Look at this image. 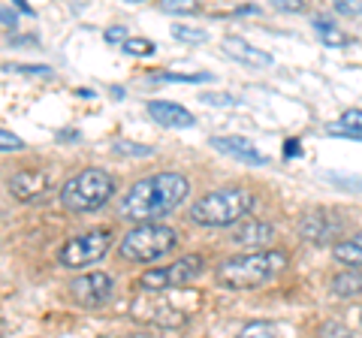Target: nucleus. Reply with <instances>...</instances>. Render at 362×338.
I'll list each match as a JSON object with an SVG mask.
<instances>
[{
  "instance_id": "f257e3e1",
  "label": "nucleus",
  "mask_w": 362,
  "mask_h": 338,
  "mask_svg": "<svg viewBox=\"0 0 362 338\" xmlns=\"http://www.w3.org/2000/svg\"><path fill=\"white\" fill-rule=\"evenodd\" d=\"M190 194V182L181 173H157L142 182H136L127 194L121 197L118 211L124 221H160L173 209H178L185 197Z\"/></svg>"
},
{
  "instance_id": "f03ea898",
  "label": "nucleus",
  "mask_w": 362,
  "mask_h": 338,
  "mask_svg": "<svg viewBox=\"0 0 362 338\" xmlns=\"http://www.w3.org/2000/svg\"><path fill=\"white\" fill-rule=\"evenodd\" d=\"M287 263H290L287 251H269L266 247V251H251V254L223 260L214 278H218L221 287H230V290H254L269 284L272 278H278L287 269Z\"/></svg>"
},
{
  "instance_id": "7ed1b4c3",
  "label": "nucleus",
  "mask_w": 362,
  "mask_h": 338,
  "mask_svg": "<svg viewBox=\"0 0 362 338\" xmlns=\"http://www.w3.org/2000/svg\"><path fill=\"white\" fill-rule=\"evenodd\" d=\"M254 194L245 187H223V190H211V194L199 197L190 206V221L199 227H233L239 223L247 211L254 209Z\"/></svg>"
},
{
  "instance_id": "20e7f679",
  "label": "nucleus",
  "mask_w": 362,
  "mask_h": 338,
  "mask_svg": "<svg viewBox=\"0 0 362 338\" xmlns=\"http://www.w3.org/2000/svg\"><path fill=\"white\" fill-rule=\"evenodd\" d=\"M112 197H115V178L103 169H82L61 187L64 209L76 211V215L103 209Z\"/></svg>"
},
{
  "instance_id": "39448f33",
  "label": "nucleus",
  "mask_w": 362,
  "mask_h": 338,
  "mask_svg": "<svg viewBox=\"0 0 362 338\" xmlns=\"http://www.w3.org/2000/svg\"><path fill=\"white\" fill-rule=\"evenodd\" d=\"M178 247V233L163 223H139L118 245V254L130 263H157Z\"/></svg>"
},
{
  "instance_id": "423d86ee",
  "label": "nucleus",
  "mask_w": 362,
  "mask_h": 338,
  "mask_svg": "<svg viewBox=\"0 0 362 338\" xmlns=\"http://www.w3.org/2000/svg\"><path fill=\"white\" fill-rule=\"evenodd\" d=\"M202 269H206V260H202L199 254H185L181 260L169 263V266L148 269V272H142L139 290H145V293H163V290H169V287L190 284L194 278L202 275Z\"/></svg>"
},
{
  "instance_id": "0eeeda50",
  "label": "nucleus",
  "mask_w": 362,
  "mask_h": 338,
  "mask_svg": "<svg viewBox=\"0 0 362 338\" xmlns=\"http://www.w3.org/2000/svg\"><path fill=\"white\" fill-rule=\"evenodd\" d=\"M112 245V230H88L82 235H73L61 251H58V263L64 269H85L90 263L103 260L109 254Z\"/></svg>"
},
{
  "instance_id": "6e6552de",
  "label": "nucleus",
  "mask_w": 362,
  "mask_h": 338,
  "mask_svg": "<svg viewBox=\"0 0 362 338\" xmlns=\"http://www.w3.org/2000/svg\"><path fill=\"white\" fill-rule=\"evenodd\" d=\"M112 290H115V281H112V275H106V272H85V275L70 281L73 299L85 308L106 305V302L112 299Z\"/></svg>"
},
{
  "instance_id": "1a4fd4ad",
  "label": "nucleus",
  "mask_w": 362,
  "mask_h": 338,
  "mask_svg": "<svg viewBox=\"0 0 362 338\" xmlns=\"http://www.w3.org/2000/svg\"><path fill=\"white\" fill-rule=\"evenodd\" d=\"M299 235L305 242L311 245H338L341 242V221H335V215L329 211L317 209V211H308V215L299 218Z\"/></svg>"
},
{
  "instance_id": "9d476101",
  "label": "nucleus",
  "mask_w": 362,
  "mask_h": 338,
  "mask_svg": "<svg viewBox=\"0 0 362 338\" xmlns=\"http://www.w3.org/2000/svg\"><path fill=\"white\" fill-rule=\"evenodd\" d=\"M9 190H13V197L18 202L37 199V197H42L45 190H49V173H42V169H21V173L13 175Z\"/></svg>"
},
{
  "instance_id": "9b49d317",
  "label": "nucleus",
  "mask_w": 362,
  "mask_h": 338,
  "mask_svg": "<svg viewBox=\"0 0 362 338\" xmlns=\"http://www.w3.org/2000/svg\"><path fill=\"white\" fill-rule=\"evenodd\" d=\"M211 148L221 151V154H230V157H235V161H242V163H257V166L266 163V157L257 151V145L251 139H245V136H214Z\"/></svg>"
},
{
  "instance_id": "f8f14e48",
  "label": "nucleus",
  "mask_w": 362,
  "mask_h": 338,
  "mask_svg": "<svg viewBox=\"0 0 362 338\" xmlns=\"http://www.w3.org/2000/svg\"><path fill=\"white\" fill-rule=\"evenodd\" d=\"M278 230L272 227L269 221H242L239 227L233 230V239L235 245H245V247H263V245H272L275 242ZM266 251V247H263Z\"/></svg>"
},
{
  "instance_id": "ddd939ff",
  "label": "nucleus",
  "mask_w": 362,
  "mask_h": 338,
  "mask_svg": "<svg viewBox=\"0 0 362 338\" xmlns=\"http://www.w3.org/2000/svg\"><path fill=\"white\" fill-rule=\"evenodd\" d=\"M148 115L157 124H163V127H194L197 124L194 112H187L178 103H166V100H154V103H148Z\"/></svg>"
},
{
  "instance_id": "4468645a",
  "label": "nucleus",
  "mask_w": 362,
  "mask_h": 338,
  "mask_svg": "<svg viewBox=\"0 0 362 338\" xmlns=\"http://www.w3.org/2000/svg\"><path fill=\"white\" fill-rule=\"evenodd\" d=\"M223 49H226V54H230L233 61H242L247 66H272V54L259 52L257 46H251V42L242 40V37H226Z\"/></svg>"
},
{
  "instance_id": "2eb2a0df",
  "label": "nucleus",
  "mask_w": 362,
  "mask_h": 338,
  "mask_svg": "<svg viewBox=\"0 0 362 338\" xmlns=\"http://www.w3.org/2000/svg\"><path fill=\"white\" fill-rule=\"evenodd\" d=\"M332 293L338 299L362 296V269H344L332 278Z\"/></svg>"
},
{
  "instance_id": "dca6fc26",
  "label": "nucleus",
  "mask_w": 362,
  "mask_h": 338,
  "mask_svg": "<svg viewBox=\"0 0 362 338\" xmlns=\"http://www.w3.org/2000/svg\"><path fill=\"white\" fill-rule=\"evenodd\" d=\"M332 254H335V260L338 263H344L350 269H356L362 266V230L356 235H350V239H341L335 247H332Z\"/></svg>"
},
{
  "instance_id": "f3484780",
  "label": "nucleus",
  "mask_w": 362,
  "mask_h": 338,
  "mask_svg": "<svg viewBox=\"0 0 362 338\" xmlns=\"http://www.w3.org/2000/svg\"><path fill=\"white\" fill-rule=\"evenodd\" d=\"M332 136H350V139H362V109H347L341 121L329 124Z\"/></svg>"
},
{
  "instance_id": "a211bd4d",
  "label": "nucleus",
  "mask_w": 362,
  "mask_h": 338,
  "mask_svg": "<svg viewBox=\"0 0 362 338\" xmlns=\"http://www.w3.org/2000/svg\"><path fill=\"white\" fill-rule=\"evenodd\" d=\"M314 33H317V40L326 42V46H332V49H344V46H350V37H347L341 28H335L332 21L314 18Z\"/></svg>"
},
{
  "instance_id": "6ab92c4d",
  "label": "nucleus",
  "mask_w": 362,
  "mask_h": 338,
  "mask_svg": "<svg viewBox=\"0 0 362 338\" xmlns=\"http://www.w3.org/2000/svg\"><path fill=\"white\" fill-rule=\"evenodd\" d=\"M112 151H115V154H121V157H151V154H154V148H151V145L124 142V139H118L115 145H112Z\"/></svg>"
},
{
  "instance_id": "aec40b11",
  "label": "nucleus",
  "mask_w": 362,
  "mask_h": 338,
  "mask_svg": "<svg viewBox=\"0 0 362 338\" xmlns=\"http://www.w3.org/2000/svg\"><path fill=\"white\" fill-rule=\"evenodd\" d=\"M154 78H160V82H190V85H199V82H211L209 73H151Z\"/></svg>"
},
{
  "instance_id": "412c9836",
  "label": "nucleus",
  "mask_w": 362,
  "mask_h": 338,
  "mask_svg": "<svg viewBox=\"0 0 362 338\" xmlns=\"http://www.w3.org/2000/svg\"><path fill=\"white\" fill-rule=\"evenodd\" d=\"M235 338H278V332H275V326H272V323L254 320V323H247Z\"/></svg>"
},
{
  "instance_id": "4be33fe9",
  "label": "nucleus",
  "mask_w": 362,
  "mask_h": 338,
  "mask_svg": "<svg viewBox=\"0 0 362 338\" xmlns=\"http://www.w3.org/2000/svg\"><path fill=\"white\" fill-rule=\"evenodd\" d=\"M121 49L127 52V54H136V58H148V54L157 52V49H154V42H151V40H145V37H130Z\"/></svg>"
},
{
  "instance_id": "5701e85b",
  "label": "nucleus",
  "mask_w": 362,
  "mask_h": 338,
  "mask_svg": "<svg viewBox=\"0 0 362 338\" xmlns=\"http://www.w3.org/2000/svg\"><path fill=\"white\" fill-rule=\"evenodd\" d=\"M163 13H181V16H190V13H199L197 0H163L160 4Z\"/></svg>"
},
{
  "instance_id": "b1692460",
  "label": "nucleus",
  "mask_w": 362,
  "mask_h": 338,
  "mask_svg": "<svg viewBox=\"0 0 362 338\" xmlns=\"http://www.w3.org/2000/svg\"><path fill=\"white\" fill-rule=\"evenodd\" d=\"M173 37L181 40V42H206L209 40V33L202 30V28H173Z\"/></svg>"
},
{
  "instance_id": "393cba45",
  "label": "nucleus",
  "mask_w": 362,
  "mask_h": 338,
  "mask_svg": "<svg viewBox=\"0 0 362 338\" xmlns=\"http://www.w3.org/2000/svg\"><path fill=\"white\" fill-rule=\"evenodd\" d=\"M320 338H356V335L350 332L344 323L329 320V323H323V326H320Z\"/></svg>"
},
{
  "instance_id": "a878e982",
  "label": "nucleus",
  "mask_w": 362,
  "mask_h": 338,
  "mask_svg": "<svg viewBox=\"0 0 362 338\" xmlns=\"http://www.w3.org/2000/svg\"><path fill=\"white\" fill-rule=\"evenodd\" d=\"M18 148H25V142H21L16 133L0 130V151H18Z\"/></svg>"
},
{
  "instance_id": "bb28decb",
  "label": "nucleus",
  "mask_w": 362,
  "mask_h": 338,
  "mask_svg": "<svg viewBox=\"0 0 362 338\" xmlns=\"http://www.w3.org/2000/svg\"><path fill=\"white\" fill-rule=\"evenodd\" d=\"M335 9L341 16H362V0H338Z\"/></svg>"
},
{
  "instance_id": "cd10ccee",
  "label": "nucleus",
  "mask_w": 362,
  "mask_h": 338,
  "mask_svg": "<svg viewBox=\"0 0 362 338\" xmlns=\"http://www.w3.org/2000/svg\"><path fill=\"white\" fill-rule=\"evenodd\" d=\"M103 37H106V42H115V46H124V42L130 40V33H127V28H109V30L103 33Z\"/></svg>"
},
{
  "instance_id": "c85d7f7f",
  "label": "nucleus",
  "mask_w": 362,
  "mask_h": 338,
  "mask_svg": "<svg viewBox=\"0 0 362 338\" xmlns=\"http://www.w3.org/2000/svg\"><path fill=\"white\" fill-rule=\"evenodd\" d=\"M9 70H16V73H30V76H52L49 66H28V64H16V66H9Z\"/></svg>"
},
{
  "instance_id": "c756f323",
  "label": "nucleus",
  "mask_w": 362,
  "mask_h": 338,
  "mask_svg": "<svg viewBox=\"0 0 362 338\" xmlns=\"http://www.w3.org/2000/svg\"><path fill=\"white\" fill-rule=\"evenodd\" d=\"M202 100L211 106H235V97H230V94H206Z\"/></svg>"
},
{
  "instance_id": "7c9ffc66",
  "label": "nucleus",
  "mask_w": 362,
  "mask_h": 338,
  "mask_svg": "<svg viewBox=\"0 0 362 338\" xmlns=\"http://www.w3.org/2000/svg\"><path fill=\"white\" fill-rule=\"evenodd\" d=\"M275 9H281V13H302L305 4H302V0H278Z\"/></svg>"
},
{
  "instance_id": "2f4dec72",
  "label": "nucleus",
  "mask_w": 362,
  "mask_h": 338,
  "mask_svg": "<svg viewBox=\"0 0 362 338\" xmlns=\"http://www.w3.org/2000/svg\"><path fill=\"white\" fill-rule=\"evenodd\" d=\"M284 154H287V157H296V154H299V139H287Z\"/></svg>"
},
{
  "instance_id": "473e14b6",
  "label": "nucleus",
  "mask_w": 362,
  "mask_h": 338,
  "mask_svg": "<svg viewBox=\"0 0 362 338\" xmlns=\"http://www.w3.org/2000/svg\"><path fill=\"white\" fill-rule=\"evenodd\" d=\"M0 21H9V25H16V13H13V9H0Z\"/></svg>"
},
{
  "instance_id": "72a5a7b5",
  "label": "nucleus",
  "mask_w": 362,
  "mask_h": 338,
  "mask_svg": "<svg viewBox=\"0 0 362 338\" xmlns=\"http://www.w3.org/2000/svg\"><path fill=\"white\" fill-rule=\"evenodd\" d=\"M16 9H18V13H25V16H30V13H33V9L25 4V0H16Z\"/></svg>"
}]
</instances>
